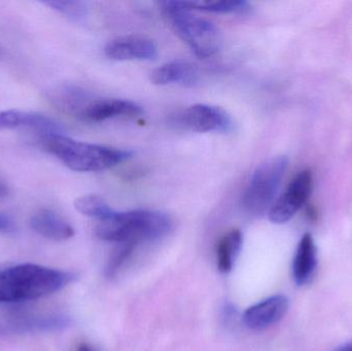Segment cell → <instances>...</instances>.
I'll return each mask as SVG.
<instances>
[{"label": "cell", "mask_w": 352, "mask_h": 351, "mask_svg": "<svg viewBox=\"0 0 352 351\" xmlns=\"http://www.w3.org/2000/svg\"><path fill=\"white\" fill-rule=\"evenodd\" d=\"M72 272L36 264H20L0 270V303L37 300L59 292L76 280Z\"/></svg>", "instance_id": "6da1fadb"}, {"label": "cell", "mask_w": 352, "mask_h": 351, "mask_svg": "<svg viewBox=\"0 0 352 351\" xmlns=\"http://www.w3.org/2000/svg\"><path fill=\"white\" fill-rule=\"evenodd\" d=\"M41 146L66 167L78 172H99L113 168L133 156V152L72 139L64 134H47Z\"/></svg>", "instance_id": "7a4b0ae2"}, {"label": "cell", "mask_w": 352, "mask_h": 351, "mask_svg": "<svg viewBox=\"0 0 352 351\" xmlns=\"http://www.w3.org/2000/svg\"><path fill=\"white\" fill-rule=\"evenodd\" d=\"M170 216L157 210L117 212L113 218L101 222L95 233L101 240L121 243L155 241L164 238L173 230Z\"/></svg>", "instance_id": "3957f363"}, {"label": "cell", "mask_w": 352, "mask_h": 351, "mask_svg": "<svg viewBox=\"0 0 352 351\" xmlns=\"http://www.w3.org/2000/svg\"><path fill=\"white\" fill-rule=\"evenodd\" d=\"M160 6L176 34L197 57H211L219 51L223 35L219 27L192 14L186 1H163Z\"/></svg>", "instance_id": "277c9868"}, {"label": "cell", "mask_w": 352, "mask_h": 351, "mask_svg": "<svg viewBox=\"0 0 352 351\" xmlns=\"http://www.w3.org/2000/svg\"><path fill=\"white\" fill-rule=\"evenodd\" d=\"M287 167L289 159L276 156L265 161L254 170L242 196V207L246 214L260 216L269 212Z\"/></svg>", "instance_id": "5b68a950"}, {"label": "cell", "mask_w": 352, "mask_h": 351, "mask_svg": "<svg viewBox=\"0 0 352 351\" xmlns=\"http://www.w3.org/2000/svg\"><path fill=\"white\" fill-rule=\"evenodd\" d=\"M173 125L180 129L198 133H229L234 127L231 115L221 109L210 104H194L173 115Z\"/></svg>", "instance_id": "8992f818"}, {"label": "cell", "mask_w": 352, "mask_h": 351, "mask_svg": "<svg viewBox=\"0 0 352 351\" xmlns=\"http://www.w3.org/2000/svg\"><path fill=\"white\" fill-rule=\"evenodd\" d=\"M312 191V174L303 170L294 177L285 193L274 201L268 212L269 220L273 224L283 225L291 220L305 205Z\"/></svg>", "instance_id": "52a82bcc"}, {"label": "cell", "mask_w": 352, "mask_h": 351, "mask_svg": "<svg viewBox=\"0 0 352 351\" xmlns=\"http://www.w3.org/2000/svg\"><path fill=\"white\" fill-rule=\"evenodd\" d=\"M72 319L62 315L21 313L12 315L0 323V334L47 333L62 331L72 325Z\"/></svg>", "instance_id": "ba28073f"}, {"label": "cell", "mask_w": 352, "mask_h": 351, "mask_svg": "<svg viewBox=\"0 0 352 351\" xmlns=\"http://www.w3.org/2000/svg\"><path fill=\"white\" fill-rule=\"evenodd\" d=\"M289 299L283 295L269 297L246 309L242 321L252 331H263L283 321L289 311Z\"/></svg>", "instance_id": "9c48e42d"}, {"label": "cell", "mask_w": 352, "mask_h": 351, "mask_svg": "<svg viewBox=\"0 0 352 351\" xmlns=\"http://www.w3.org/2000/svg\"><path fill=\"white\" fill-rule=\"evenodd\" d=\"M104 53L117 61H152L158 57V47L152 39L130 35L109 41Z\"/></svg>", "instance_id": "30bf717a"}, {"label": "cell", "mask_w": 352, "mask_h": 351, "mask_svg": "<svg viewBox=\"0 0 352 351\" xmlns=\"http://www.w3.org/2000/svg\"><path fill=\"white\" fill-rule=\"evenodd\" d=\"M31 129L47 134H64V128L58 122L34 111L8 109L0 111V130Z\"/></svg>", "instance_id": "8fae6325"}, {"label": "cell", "mask_w": 352, "mask_h": 351, "mask_svg": "<svg viewBox=\"0 0 352 351\" xmlns=\"http://www.w3.org/2000/svg\"><path fill=\"white\" fill-rule=\"evenodd\" d=\"M142 113H144L142 107L133 101L117 98H100L94 99L90 103L82 113L80 120L99 123V122L107 121L115 117H140Z\"/></svg>", "instance_id": "7c38bea8"}, {"label": "cell", "mask_w": 352, "mask_h": 351, "mask_svg": "<svg viewBox=\"0 0 352 351\" xmlns=\"http://www.w3.org/2000/svg\"><path fill=\"white\" fill-rule=\"evenodd\" d=\"M318 247L314 236L306 233L298 243L292 265L293 280L298 286H307L312 282L318 269Z\"/></svg>", "instance_id": "4fadbf2b"}, {"label": "cell", "mask_w": 352, "mask_h": 351, "mask_svg": "<svg viewBox=\"0 0 352 351\" xmlns=\"http://www.w3.org/2000/svg\"><path fill=\"white\" fill-rule=\"evenodd\" d=\"M49 98L60 111L80 120L87 107L95 99L88 91L72 84L56 86L50 91Z\"/></svg>", "instance_id": "5bb4252c"}, {"label": "cell", "mask_w": 352, "mask_h": 351, "mask_svg": "<svg viewBox=\"0 0 352 351\" xmlns=\"http://www.w3.org/2000/svg\"><path fill=\"white\" fill-rule=\"evenodd\" d=\"M199 80L198 68L186 60H173L163 64L151 73L153 84L158 86L178 84L192 87Z\"/></svg>", "instance_id": "9a60e30c"}, {"label": "cell", "mask_w": 352, "mask_h": 351, "mask_svg": "<svg viewBox=\"0 0 352 351\" xmlns=\"http://www.w3.org/2000/svg\"><path fill=\"white\" fill-rule=\"evenodd\" d=\"M30 226L37 234L54 241H65L74 236V229L63 216L51 210H41L31 218Z\"/></svg>", "instance_id": "2e32d148"}, {"label": "cell", "mask_w": 352, "mask_h": 351, "mask_svg": "<svg viewBox=\"0 0 352 351\" xmlns=\"http://www.w3.org/2000/svg\"><path fill=\"white\" fill-rule=\"evenodd\" d=\"M243 245V234L238 229L226 233L217 243V269L221 273H229L233 269L236 259L239 256Z\"/></svg>", "instance_id": "e0dca14e"}, {"label": "cell", "mask_w": 352, "mask_h": 351, "mask_svg": "<svg viewBox=\"0 0 352 351\" xmlns=\"http://www.w3.org/2000/svg\"><path fill=\"white\" fill-rule=\"evenodd\" d=\"M74 207L80 214L96 218L100 223L113 218L117 212L102 197L97 195H85L78 198L74 202Z\"/></svg>", "instance_id": "ac0fdd59"}, {"label": "cell", "mask_w": 352, "mask_h": 351, "mask_svg": "<svg viewBox=\"0 0 352 351\" xmlns=\"http://www.w3.org/2000/svg\"><path fill=\"white\" fill-rule=\"evenodd\" d=\"M190 10L217 12V14H238L250 10V4L243 0H219V1H186Z\"/></svg>", "instance_id": "d6986e66"}, {"label": "cell", "mask_w": 352, "mask_h": 351, "mask_svg": "<svg viewBox=\"0 0 352 351\" xmlns=\"http://www.w3.org/2000/svg\"><path fill=\"white\" fill-rule=\"evenodd\" d=\"M138 245V243L133 242V241L118 243L117 247L113 249V253L109 256V259L107 260L104 269L105 278L109 280L116 278L124 264L131 257Z\"/></svg>", "instance_id": "ffe728a7"}, {"label": "cell", "mask_w": 352, "mask_h": 351, "mask_svg": "<svg viewBox=\"0 0 352 351\" xmlns=\"http://www.w3.org/2000/svg\"><path fill=\"white\" fill-rule=\"evenodd\" d=\"M43 4L59 12L72 22H84L88 16V5L86 2L76 0H57V1L43 2Z\"/></svg>", "instance_id": "44dd1931"}, {"label": "cell", "mask_w": 352, "mask_h": 351, "mask_svg": "<svg viewBox=\"0 0 352 351\" xmlns=\"http://www.w3.org/2000/svg\"><path fill=\"white\" fill-rule=\"evenodd\" d=\"M14 231V224L12 218L0 212V233H12Z\"/></svg>", "instance_id": "7402d4cb"}, {"label": "cell", "mask_w": 352, "mask_h": 351, "mask_svg": "<svg viewBox=\"0 0 352 351\" xmlns=\"http://www.w3.org/2000/svg\"><path fill=\"white\" fill-rule=\"evenodd\" d=\"M10 187H8V183L0 179V200L6 199V198H8V196H10Z\"/></svg>", "instance_id": "603a6c76"}, {"label": "cell", "mask_w": 352, "mask_h": 351, "mask_svg": "<svg viewBox=\"0 0 352 351\" xmlns=\"http://www.w3.org/2000/svg\"><path fill=\"white\" fill-rule=\"evenodd\" d=\"M334 351H352V341L347 342V343L339 346V348Z\"/></svg>", "instance_id": "cb8c5ba5"}, {"label": "cell", "mask_w": 352, "mask_h": 351, "mask_svg": "<svg viewBox=\"0 0 352 351\" xmlns=\"http://www.w3.org/2000/svg\"><path fill=\"white\" fill-rule=\"evenodd\" d=\"M78 351H94L89 344L82 343L78 346Z\"/></svg>", "instance_id": "d4e9b609"}]
</instances>
